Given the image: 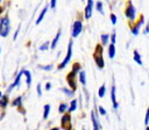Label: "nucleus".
Returning a JSON list of instances; mask_svg holds the SVG:
<instances>
[{"mask_svg":"<svg viewBox=\"0 0 149 130\" xmlns=\"http://www.w3.org/2000/svg\"><path fill=\"white\" fill-rule=\"evenodd\" d=\"M133 58H134V60L139 64V65H142V59H141V55L139 53V51L137 50H134V52H133Z\"/></svg>","mask_w":149,"mask_h":130,"instance_id":"nucleus-19","label":"nucleus"},{"mask_svg":"<svg viewBox=\"0 0 149 130\" xmlns=\"http://www.w3.org/2000/svg\"><path fill=\"white\" fill-rule=\"evenodd\" d=\"M61 127H62L64 130H72L71 114H70V113L63 114V116H62V118H61Z\"/></svg>","mask_w":149,"mask_h":130,"instance_id":"nucleus-6","label":"nucleus"},{"mask_svg":"<svg viewBox=\"0 0 149 130\" xmlns=\"http://www.w3.org/2000/svg\"><path fill=\"white\" fill-rule=\"evenodd\" d=\"M146 130H149V127H147V128H146Z\"/></svg>","mask_w":149,"mask_h":130,"instance_id":"nucleus-43","label":"nucleus"},{"mask_svg":"<svg viewBox=\"0 0 149 130\" xmlns=\"http://www.w3.org/2000/svg\"><path fill=\"white\" fill-rule=\"evenodd\" d=\"M96 8H97V11H98L99 13L104 14V12H103V3H101V1H97V3H96Z\"/></svg>","mask_w":149,"mask_h":130,"instance_id":"nucleus-29","label":"nucleus"},{"mask_svg":"<svg viewBox=\"0 0 149 130\" xmlns=\"http://www.w3.org/2000/svg\"><path fill=\"white\" fill-rule=\"evenodd\" d=\"M56 0H51V1H50V7L52 8V10H55V7H56Z\"/></svg>","mask_w":149,"mask_h":130,"instance_id":"nucleus-36","label":"nucleus"},{"mask_svg":"<svg viewBox=\"0 0 149 130\" xmlns=\"http://www.w3.org/2000/svg\"><path fill=\"white\" fill-rule=\"evenodd\" d=\"M51 90V83H47L46 84V91H50Z\"/></svg>","mask_w":149,"mask_h":130,"instance_id":"nucleus-37","label":"nucleus"},{"mask_svg":"<svg viewBox=\"0 0 149 130\" xmlns=\"http://www.w3.org/2000/svg\"><path fill=\"white\" fill-rule=\"evenodd\" d=\"M50 130H59V128H57V127H55V128H51Z\"/></svg>","mask_w":149,"mask_h":130,"instance_id":"nucleus-40","label":"nucleus"},{"mask_svg":"<svg viewBox=\"0 0 149 130\" xmlns=\"http://www.w3.org/2000/svg\"><path fill=\"white\" fill-rule=\"evenodd\" d=\"M110 38H111V44L115 45V42H117V33H115V31H113V33H112V35L110 36Z\"/></svg>","mask_w":149,"mask_h":130,"instance_id":"nucleus-30","label":"nucleus"},{"mask_svg":"<svg viewBox=\"0 0 149 130\" xmlns=\"http://www.w3.org/2000/svg\"><path fill=\"white\" fill-rule=\"evenodd\" d=\"M36 91H37V95H39V96H41V95H42V88H41V84H39V85L36 86Z\"/></svg>","mask_w":149,"mask_h":130,"instance_id":"nucleus-35","label":"nucleus"},{"mask_svg":"<svg viewBox=\"0 0 149 130\" xmlns=\"http://www.w3.org/2000/svg\"><path fill=\"white\" fill-rule=\"evenodd\" d=\"M12 106H14V107H21V106H22V96H21V95L17 96V98L12 101Z\"/></svg>","mask_w":149,"mask_h":130,"instance_id":"nucleus-20","label":"nucleus"},{"mask_svg":"<svg viewBox=\"0 0 149 130\" xmlns=\"http://www.w3.org/2000/svg\"><path fill=\"white\" fill-rule=\"evenodd\" d=\"M147 33H149V25L146 27V30H144V34H147Z\"/></svg>","mask_w":149,"mask_h":130,"instance_id":"nucleus-39","label":"nucleus"},{"mask_svg":"<svg viewBox=\"0 0 149 130\" xmlns=\"http://www.w3.org/2000/svg\"><path fill=\"white\" fill-rule=\"evenodd\" d=\"M110 18H111V22H112V25H117V21H118L117 15H115L114 13H112V14L110 15Z\"/></svg>","mask_w":149,"mask_h":130,"instance_id":"nucleus-32","label":"nucleus"},{"mask_svg":"<svg viewBox=\"0 0 149 130\" xmlns=\"http://www.w3.org/2000/svg\"><path fill=\"white\" fill-rule=\"evenodd\" d=\"M22 72H23V76L26 77V84L29 86L30 84H32V75H30V71H28V70H22Z\"/></svg>","mask_w":149,"mask_h":130,"instance_id":"nucleus-17","label":"nucleus"},{"mask_svg":"<svg viewBox=\"0 0 149 130\" xmlns=\"http://www.w3.org/2000/svg\"><path fill=\"white\" fill-rule=\"evenodd\" d=\"M114 56H115V45L110 44L108 45V57L112 59V58H114Z\"/></svg>","mask_w":149,"mask_h":130,"instance_id":"nucleus-22","label":"nucleus"},{"mask_svg":"<svg viewBox=\"0 0 149 130\" xmlns=\"http://www.w3.org/2000/svg\"><path fill=\"white\" fill-rule=\"evenodd\" d=\"M117 87L115 86H112V90H111V101H112V105H113V108L114 109H118L119 107V103L117 101Z\"/></svg>","mask_w":149,"mask_h":130,"instance_id":"nucleus-11","label":"nucleus"},{"mask_svg":"<svg viewBox=\"0 0 149 130\" xmlns=\"http://www.w3.org/2000/svg\"><path fill=\"white\" fill-rule=\"evenodd\" d=\"M77 105H78V101L76 100V99H73V100H71V102H70V105H69V109H68V113H72V112H74L77 109Z\"/></svg>","mask_w":149,"mask_h":130,"instance_id":"nucleus-14","label":"nucleus"},{"mask_svg":"<svg viewBox=\"0 0 149 130\" xmlns=\"http://www.w3.org/2000/svg\"><path fill=\"white\" fill-rule=\"evenodd\" d=\"M22 76H23V72H22V70H21V71L19 72V75L15 77V80H14V81L10 85V87L6 90V93H5L6 95H8V94H10V93H11V92L17 87V86H18V87L20 86V81H21V77H22Z\"/></svg>","mask_w":149,"mask_h":130,"instance_id":"nucleus-9","label":"nucleus"},{"mask_svg":"<svg viewBox=\"0 0 149 130\" xmlns=\"http://www.w3.org/2000/svg\"><path fill=\"white\" fill-rule=\"evenodd\" d=\"M93 59L99 69H104L105 62H104V57H103V45L101 44L96 45V50L93 52Z\"/></svg>","mask_w":149,"mask_h":130,"instance_id":"nucleus-2","label":"nucleus"},{"mask_svg":"<svg viewBox=\"0 0 149 130\" xmlns=\"http://www.w3.org/2000/svg\"><path fill=\"white\" fill-rule=\"evenodd\" d=\"M72 40L69 42V44H68V52H66V56H65V58L62 60V63L58 65V70H63L66 65H68V63L71 60V57H72Z\"/></svg>","mask_w":149,"mask_h":130,"instance_id":"nucleus-4","label":"nucleus"},{"mask_svg":"<svg viewBox=\"0 0 149 130\" xmlns=\"http://www.w3.org/2000/svg\"><path fill=\"white\" fill-rule=\"evenodd\" d=\"M49 47H50V43H49V42H44V43H42V44L40 45L39 50L44 51V50H48V49H49Z\"/></svg>","mask_w":149,"mask_h":130,"instance_id":"nucleus-28","label":"nucleus"},{"mask_svg":"<svg viewBox=\"0 0 149 130\" xmlns=\"http://www.w3.org/2000/svg\"><path fill=\"white\" fill-rule=\"evenodd\" d=\"M18 35H19V29H18V30H15V33H14V36H13V40H14V41L17 40V37H18Z\"/></svg>","mask_w":149,"mask_h":130,"instance_id":"nucleus-38","label":"nucleus"},{"mask_svg":"<svg viewBox=\"0 0 149 130\" xmlns=\"http://www.w3.org/2000/svg\"><path fill=\"white\" fill-rule=\"evenodd\" d=\"M11 25H10V16L8 14L4 15L0 19V36L1 37H7L10 34Z\"/></svg>","mask_w":149,"mask_h":130,"instance_id":"nucleus-1","label":"nucleus"},{"mask_svg":"<svg viewBox=\"0 0 149 130\" xmlns=\"http://www.w3.org/2000/svg\"><path fill=\"white\" fill-rule=\"evenodd\" d=\"M148 123H149V107L147 109V113H146V117H144V124L148 127Z\"/></svg>","mask_w":149,"mask_h":130,"instance_id":"nucleus-33","label":"nucleus"},{"mask_svg":"<svg viewBox=\"0 0 149 130\" xmlns=\"http://www.w3.org/2000/svg\"><path fill=\"white\" fill-rule=\"evenodd\" d=\"M49 113H50V105H46L44 108H43V118H44V120L48 118Z\"/></svg>","mask_w":149,"mask_h":130,"instance_id":"nucleus-25","label":"nucleus"},{"mask_svg":"<svg viewBox=\"0 0 149 130\" xmlns=\"http://www.w3.org/2000/svg\"><path fill=\"white\" fill-rule=\"evenodd\" d=\"M1 12H3V8H1V7H0V14H1Z\"/></svg>","mask_w":149,"mask_h":130,"instance_id":"nucleus-42","label":"nucleus"},{"mask_svg":"<svg viewBox=\"0 0 149 130\" xmlns=\"http://www.w3.org/2000/svg\"><path fill=\"white\" fill-rule=\"evenodd\" d=\"M68 109H69V105L65 103V102H62V103L59 105V107H58V112H59L61 114L68 113Z\"/></svg>","mask_w":149,"mask_h":130,"instance_id":"nucleus-21","label":"nucleus"},{"mask_svg":"<svg viewBox=\"0 0 149 130\" xmlns=\"http://www.w3.org/2000/svg\"><path fill=\"white\" fill-rule=\"evenodd\" d=\"M79 71H81V64L77 62V63H74V64L72 65V70H71V72H73L74 75H78Z\"/></svg>","mask_w":149,"mask_h":130,"instance_id":"nucleus-23","label":"nucleus"},{"mask_svg":"<svg viewBox=\"0 0 149 130\" xmlns=\"http://www.w3.org/2000/svg\"><path fill=\"white\" fill-rule=\"evenodd\" d=\"M8 102H10V99H8V95L6 94H3L1 99H0V108L5 109L7 106H8Z\"/></svg>","mask_w":149,"mask_h":130,"instance_id":"nucleus-13","label":"nucleus"},{"mask_svg":"<svg viewBox=\"0 0 149 130\" xmlns=\"http://www.w3.org/2000/svg\"><path fill=\"white\" fill-rule=\"evenodd\" d=\"M1 96H3V92L0 91V99H1Z\"/></svg>","mask_w":149,"mask_h":130,"instance_id":"nucleus-41","label":"nucleus"},{"mask_svg":"<svg viewBox=\"0 0 149 130\" xmlns=\"http://www.w3.org/2000/svg\"><path fill=\"white\" fill-rule=\"evenodd\" d=\"M91 120H92V125H93V130H100V124L98 122V117L96 115V112L92 110L91 112Z\"/></svg>","mask_w":149,"mask_h":130,"instance_id":"nucleus-12","label":"nucleus"},{"mask_svg":"<svg viewBox=\"0 0 149 130\" xmlns=\"http://www.w3.org/2000/svg\"><path fill=\"white\" fill-rule=\"evenodd\" d=\"M100 40H101V45L103 44H107L108 41H110V35L108 34H101Z\"/></svg>","mask_w":149,"mask_h":130,"instance_id":"nucleus-26","label":"nucleus"},{"mask_svg":"<svg viewBox=\"0 0 149 130\" xmlns=\"http://www.w3.org/2000/svg\"><path fill=\"white\" fill-rule=\"evenodd\" d=\"M47 11H48V6H46V7H44V8L42 10V12L40 13L39 18H37V19H36V21H35V23H36V25H40V23H41V21L43 20V18H44V15H46Z\"/></svg>","mask_w":149,"mask_h":130,"instance_id":"nucleus-16","label":"nucleus"},{"mask_svg":"<svg viewBox=\"0 0 149 130\" xmlns=\"http://www.w3.org/2000/svg\"><path fill=\"white\" fill-rule=\"evenodd\" d=\"M78 79L83 85H86V73L84 70H81L78 73Z\"/></svg>","mask_w":149,"mask_h":130,"instance_id":"nucleus-18","label":"nucleus"},{"mask_svg":"<svg viewBox=\"0 0 149 130\" xmlns=\"http://www.w3.org/2000/svg\"><path fill=\"white\" fill-rule=\"evenodd\" d=\"M83 30V23L82 21L77 20V21H74L73 25H72V30H71V35L72 37H77Z\"/></svg>","mask_w":149,"mask_h":130,"instance_id":"nucleus-8","label":"nucleus"},{"mask_svg":"<svg viewBox=\"0 0 149 130\" xmlns=\"http://www.w3.org/2000/svg\"><path fill=\"white\" fill-rule=\"evenodd\" d=\"M62 91H63L68 96H72V94H73V92H72L71 90H68V88H62Z\"/></svg>","mask_w":149,"mask_h":130,"instance_id":"nucleus-34","label":"nucleus"},{"mask_svg":"<svg viewBox=\"0 0 149 130\" xmlns=\"http://www.w3.org/2000/svg\"><path fill=\"white\" fill-rule=\"evenodd\" d=\"M98 112H99V114L101 115V116H105L107 113H106V109L103 107V106H98Z\"/></svg>","mask_w":149,"mask_h":130,"instance_id":"nucleus-31","label":"nucleus"},{"mask_svg":"<svg viewBox=\"0 0 149 130\" xmlns=\"http://www.w3.org/2000/svg\"><path fill=\"white\" fill-rule=\"evenodd\" d=\"M59 37H61V30H58V31H57L56 36H55V37H54V40L51 41V43H50V49H55V48H56V45H57V43H58Z\"/></svg>","mask_w":149,"mask_h":130,"instance_id":"nucleus-15","label":"nucleus"},{"mask_svg":"<svg viewBox=\"0 0 149 130\" xmlns=\"http://www.w3.org/2000/svg\"><path fill=\"white\" fill-rule=\"evenodd\" d=\"M143 23H144V16L142 14H140V19L137 21H135L134 25L133 23L130 25V31H132V34L135 35V36L139 35V31H140L141 27L143 26Z\"/></svg>","mask_w":149,"mask_h":130,"instance_id":"nucleus-5","label":"nucleus"},{"mask_svg":"<svg viewBox=\"0 0 149 130\" xmlns=\"http://www.w3.org/2000/svg\"><path fill=\"white\" fill-rule=\"evenodd\" d=\"M76 76L77 75H74L73 72H70L66 75V83H68V85L72 92H74L77 90V77Z\"/></svg>","mask_w":149,"mask_h":130,"instance_id":"nucleus-7","label":"nucleus"},{"mask_svg":"<svg viewBox=\"0 0 149 130\" xmlns=\"http://www.w3.org/2000/svg\"><path fill=\"white\" fill-rule=\"evenodd\" d=\"M86 7H85V19L89 20L91 16H92V11H93V1L92 0H89V1H86Z\"/></svg>","mask_w":149,"mask_h":130,"instance_id":"nucleus-10","label":"nucleus"},{"mask_svg":"<svg viewBox=\"0 0 149 130\" xmlns=\"http://www.w3.org/2000/svg\"><path fill=\"white\" fill-rule=\"evenodd\" d=\"M39 68L41 70H43V71H51L54 69V65L52 64H49V65H40Z\"/></svg>","mask_w":149,"mask_h":130,"instance_id":"nucleus-27","label":"nucleus"},{"mask_svg":"<svg viewBox=\"0 0 149 130\" xmlns=\"http://www.w3.org/2000/svg\"><path fill=\"white\" fill-rule=\"evenodd\" d=\"M105 94H106V85L103 84V85L100 86L99 91H98V95H99V98H104Z\"/></svg>","mask_w":149,"mask_h":130,"instance_id":"nucleus-24","label":"nucleus"},{"mask_svg":"<svg viewBox=\"0 0 149 130\" xmlns=\"http://www.w3.org/2000/svg\"><path fill=\"white\" fill-rule=\"evenodd\" d=\"M125 15L129 22V25L134 23L135 22V19H136V8L134 7V5L128 1L127 5H126V8H125Z\"/></svg>","mask_w":149,"mask_h":130,"instance_id":"nucleus-3","label":"nucleus"}]
</instances>
